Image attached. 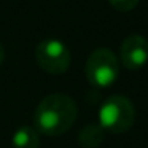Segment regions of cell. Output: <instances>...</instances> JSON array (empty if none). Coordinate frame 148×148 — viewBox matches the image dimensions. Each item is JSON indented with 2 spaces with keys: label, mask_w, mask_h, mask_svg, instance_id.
<instances>
[{
  "label": "cell",
  "mask_w": 148,
  "mask_h": 148,
  "mask_svg": "<svg viewBox=\"0 0 148 148\" xmlns=\"http://www.w3.org/2000/svg\"><path fill=\"white\" fill-rule=\"evenodd\" d=\"M108 2L118 11H131L137 7V3L140 0H108Z\"/></svg>",
  "instance_id": "obj_8"
},
{
  "label": "cell",
  "mask_w": 148,
  "mask_h": 148,
  "mask_svg": "<svg viewBox=\"0 0 148 148\" xmlns=\"http://www.w3.org/2000/svg\"><path fill=\"white\" fill-rule=\"evenodd\" d=\"M37 64L51 75H61L70 67V51L58 38H46L37 45Z\"/></svg>",
  "instance_id": "obj_4"
},
{
  "label": "cell",
  "mask_w": 148,
  "mask_h": 148,
  "mask_svg": "<svg viewBox=\"0 0 148 148\" xmlns=\"http://www.w3.org/2000/svg\"><path fill=\"white\" fill-rule=\"evenodd\" d=\"M5 59V49H3V45L0 43V65H2V62H3Z\"/></svg>",
  "instance_id": "obj_9"
},
{
  "label": "cell",
  "mask_w": 148,
  "mask_h": 148,
  "mask_svg": "<svg viewBox=\"0 0 148 148\" xmlns=\"http://www.w3.org/2000/svg\"><path fill=\"white\" fill-rule=\"evenodd\" d=\"M135 119V108L124 96H110L99 108V126L107 132L123 134L129 131Z\"/></svg>",
  "instance_id": "obj_2"
},
{
  "label": "cell",
  "mask_w": 148,
  "mask_h": 148,
  "mask_svg": "<svg viewBox=\"0 0 148 148\" xmlns=\"http://www.w3.org/2000/svg\"><path fill=\"white\" fill-rule=\"evenodd\" d=\"M77 113V105L69 96L49 94L35 110V129L45 135H61L72 127Z\"/></svg>",
  "instance_id": "obj_1"
},
{
  "label": "cell",
  "mask_w": 148,
  "mask_h": 148,
  "mask_svg": "<svg viewBox=\"0 0 148 148\" xmlns=\"http://www.w3.org/2000/svg\"><path fill=\"white\" fill-rule=\"evenodd\" d=\"M118 59L108 48H97L86 61V78L96 88H108L118 78Z\"/></svg>",
  "instance_id": "obj_3"
},
{
  "label": "cell",
  "mask_w": 148,
  "mask_h": 148,
  "mask_svg": "<svg viewBox=\"0 0 148 148\" xmlns=\"http://www.w3.org/2000/svg\"><path fill=\"white\" fill-rule=\"evenodd\" d=\"M11 143H13V148H38V132L30 126H23L13 134Z\"/></svg>",
  "instance_id": "obj_6"
},
{
  "label": "cell",
  "mask_w": 148,
  "mask_h": 148,
  "mask_svg": "<svg viewBox=\"0 0 148 148\" xmlns=\"http://www.w3.org/2000/svg\"><path fill=\"white\" fill-rule=\"evenodd\" d=\"M103 129L99 124H89L86 127L81 129L80 135H78V142H80L81 148H97L103 142Z\"/></svg>",
  "instance_id": "obj_7"
},
{
  "label": "cell",
  "mask_w": 148,
  "mask_h": 148,
  "mask_svg": "<svg viewBox=\"0 0 148 148\" xmlns=\"http://www.w3.org/2000/svg\"><path fill=\"white\" fill-rule=\"evenodd\" d=\"M121 62L129 70H138L148 62V42L145 37L132 34L121 45Z\"/></svg>",
  "instance_id": "obj_5"
}]
</instances>
